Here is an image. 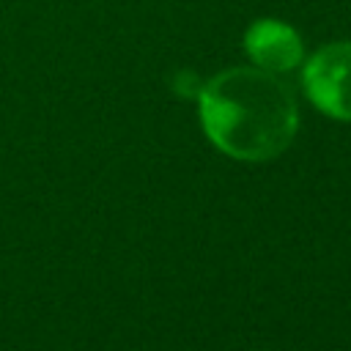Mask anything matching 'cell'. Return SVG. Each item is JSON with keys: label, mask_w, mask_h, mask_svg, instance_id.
<instances>
[{"label": "cell", "mask_w": 351, "mask_h": 351, "mask_svg": "<svg viewBox=\"0 0 351 351\" xmlns=\"http://www.w3.org/2000/svg\"><path fill=\"white\" fill-rule=\"evenodd\" d=\"M197 101L206 137L241 162L280 156L299 129V107L291 88L258 66L219 71L200 88Z\"/></svg>", "instance_id": "obj_1"}, {"label": "cell", "mask_w": 351, "mask_h": 351, "mask_svg": "<svg viewBox=\"0 0 351 351\" xmlns=\"http://www.w3.org/2000/svg\"><path fill=\"white\" fill-rule=\"evenodd\" d=\"M307 99L329 118L351 121V41H332L302 69Z\"/></svg>", "instance_id": "obj_2"}, {"label": "cell", "mask_w": 351, "mask_h": 351, "mask_svg": "<svg viewBox=\"0 0 351 351\" xmlns=\"http://www.w3.org/2000/svg\"><path fill=\"white\" fill-rule=\"evenodd\" d=\"M244 49H247L250 60L258 69L271 71V74L291 71L304 58V47H302L299 33L291 25H285L280 19H271V16L255 19L247 27V33H244Z\"/></svg>", "instance_id": "obj_3"}]
</instances>
